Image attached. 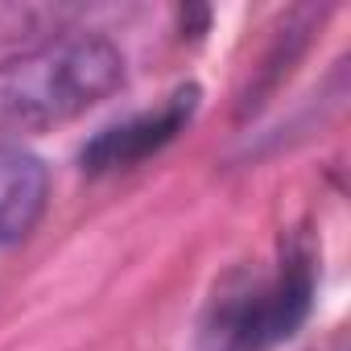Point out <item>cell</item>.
I'll return each instance as SVG.
<instances>
[{"instance_id": "1", "label": "cell", "mask_w": 351, "mask_h": 351, "mask_svg": "<svg viewBox=\"0 0 351 351\" xmlns=\"http://www.w3.org/2000/svg\"><path fill=\"white\" fill-rule=\"evenodd\" d=\"M124 83V54L95 34H75L0 62V128L42 132L108 99Z\"/></svg>"}, {"instance_id": "2", "label": "cell", "mask_w": 351, "mask_h": 351, "mask_svg": "<svg viewBox=\"0 0 351 351\" xmlns=\"http://www.w3.org/2000/svg\"><path fill=\"white\" fill-rule=\"evenodd\" d=\"M195 108H199V87H182V91H173L161 108L104 128L95 141H87L83 169L87 173H108V169H128V165L145 161L149 153L165 149L173 136L191 124Z\"/></svg>"}, {"instance_id": "3", "label": "cell", "mask_w": 351, "mask_h": 351, "mask_svg": "<svg viewBox=\"0 0 351 351\" xmlns=\"http://www.w3.org/2000/svg\"><path fill=\"white\" fill-rule=\"evenodd\" d=\"M310 289H314L310 265L302 256L289 261L269 289H261L252 302L240 306V314L228 326V347L232 351H269L273 343L289 339L310 310Z\"/></svg>"}, {"instance_id": "4", "label": "cell", "mask_w": 351, "mask_h": 351, "mask_svg": "<svg viewBox=\"0 0 351 351\" xmlns=\"http://www.w3.org/2000/svg\"><path fill=\"white\" fill-rule=\"evenodd\" d=\"M46 207V165L21 149L0 145V248H9L34 232Z\"/></svg>"}]
</instances>
